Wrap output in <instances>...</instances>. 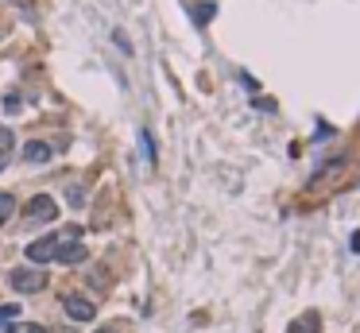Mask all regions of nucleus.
<instances>
[{
	"mask_svg": "<svg viewBox=\"0 0 360 333\" xmlns=\"http://www.w3.org/2000/svg\"><path fill=\"white\" fill-rule=\"evenodd\" d=\"M8 283L16 287L20 295H35V291H43V287H47V275H43V271H35V267H16Z\"/></svg>",
	"mask_w": 360,
	"mask_h": 333,
	"instance_id": "f257e3e1",
	"label": "nucleus"
},
{
	"mask_svg": "<svg viewBox=\"0 0 360 333\" xmlns=\"http://www.w3.org/2000/svg\"><path fill=\"white\" fill-rule=\"evenodd\" d=\"M27 217L39 221V225H47V221L59 217V206H55V198H47V194H35V198L27 201Z\"/></svg>",
	"mask_w": 360,
	"mask_h": 333,
	"instance_id": "f03ea898",
	"label": "nucleus"
},
{
	"mask_svg": "<svg viewBox=\"0 0 360 333\" xmlns=\"http://www.w3.org/2000/svg\"><path fill=\"white\" fill-rule=\"evenodd\" d=\"M55 256H59V236H39V241L27 244V260L31 264H50Z\"/></svg>",
	"mask_w": 360,
	"mask_h": 333,
	"instance_id": "7ed1b4c3",
	"label": "nucleus"
},
{
	"mask_svg": "<svg viewBox=\"0 0 360 333\" xmlns=\"http://www.w3.org/2000/svg\"><path fill=\"white\" fill-rule=\"evenodd\" d=\"M62 310H66L74 322H93V314H97L85 295H66V299H62Z\"/></svg>",
	"mask_w": 360,
	"mask_h": 333,
	"instance_id": "20e7f679",
	"label": "nucleus"
},
{
	"mask_svg": "<svg viewBox=\"0 0 360 333\" xmlns=\"http://www.w3.org/2000/svg\"><path fill=\"white\" fill-rule=\"evenodd\" d=\"M85 256H89V248H85V244H78V241H59V256H55V260H62V264H82Z\"/></svg>",
	"mask_w": 360,
	"mask_h": 333,
	"instance_id": "39448f33",
	"label": "nucleus"
},
{
	"mask_svg": "<svg viewBox=\"0 0 360 333\" xmlns=\"http://www.w3.org/2000/svg\"><path fill=\"white\" fill-rule=\"evenodd\" d=\"M24 159H27V163H47V159H50V143L31 140V143L24 148Z\"/></svg>",
	"mask_w": 360,
	"mask_h": 333,
	"instance_id": "423d86ee",
	"label": "nucleus"
},
{
	"mask_svg": "<svg viewBox=\"0 0 360 333\" xmlns=\"http://www.w3.org/2000/svg\"><path fill=\"white\" fill-rule=\"evenodd\" d=\"M16 314H20V306H16V302H8V306H0V333H8V325L16 322Z\"/></svg>",
	"mask_w": 360,
	"mask_h": 333,
	"instance_id": "0eeeda50",
	"label": "nucleus"
},
{
	"mask_svg": "<svg viewBox=\"0 0 360 333\" xmlns=\"http://www.w3.org/2000/svg\"><path fill=\"white\" fill-rule=\"evenodd\" d=\"M12 213H16V198H12V194H0V225H4Z\"/></svg>",
	"mask_w": 360,
	"mask_h": 333,
	"instance_id": "6e6552de",
	"label": "nucleus"
},
{
	"mask_svg": "<svg viewBox=\"0 0 360 333\" xmlns=\"http://www.w3.org/2000/svg\"><path fill=\"white\" fill-rule=\"evenodd\" d=\"M213 12H217V4H198V8H194V20H198V24H210Z\"/></svg>",
	"mask_w": 360,
	"mask_h": 333,
	"instance_id": "1a4fd4ad",
	"label": "nucleus"
},
{
	"mask_svg": "<svg viewBox=\"0 0 360 333\" xmlns=\"http://www.w3.org/2000/svg\"><path fill=\"white\" fill-rule=\"evenodd\" d=\"M12 151V128H0V155Z\"/></svg>",
	"mask_w": 360,
	"mask_h": 333,
	"instance_id": "9d476101",
	"label": "nucleus"
},
{
	"mask_svg": "<svg viewBox=\"0 0 360 333\" xmlns=\"http://www.w3.org/2000/svg\"><path fill=\"white\" fill-rule=\"evenodd\" d=\"M140 140H143V151H147V159L155 163V143H151V132H140Z\"/></svg>",
	"mask_w": 360,
	"mask_h": 333,
	"instance_id": "9b49d317",
	"label": "nucleus"
},
{
	"mask_svg": "<svg viewBox=\"0 0 360 333\" xmlns=\"http://www.w3.org/2000/svg\"><path fill=\"white\" fill-rule=\"evenodd\" d=\"M82 201H85V190H82V186H74V190H70V206H82Z\"/></svg>",
	"mask_w": 360,
	"mask_h": 333,
	"instance_id": "f8f14e48",
	"label": "nucleus"
},
{
	"mask_svg": "<svg viewBox=\"0 0 360 333\" xmlns=\"http://www.w3.org/2000/svg\"><path fill=\"white\" fill-rule=\"evenodd\" d=\"M8 333H47L43 325H16V330H8Z\"/></svg>",
	"mask_w": 360,
	"mask_h": 333,
	"instance_id": "ddd939ff",
	"label": "nucleus"
},
{
	"mask_svg": "<svg viewBox=\"0 0 360 333\" xmlns=\"http://www.w3.org/2000/svg\"><path fill=\"white\" fill-rule=\"evenodd\" d=\"M97 333H120V330H117V325H101Z\"/></svg>",
	"mask_w": 360,
	"mask_h": 333,
	"instance_id": "4468645a",
	"label": "nucleus"
},
{
	"mask_svg": "<svg viewBox=\"0 0 360 333\" xmlns=\"http://www.w3.org/2000/svg\"><path fill=\"white\" fill-rule=\"evenodd\" d=\"M352 252H360V233H352Z\"/></svg>",
	"mask_w": 360,
	"mask_h": 333,
	"instance_id": "2eb2a0df",
	"label": "nucleus"
},
{
	"mask_svg": "<svg viewBox=\"0 0 360 333\" xmlns=\"http://www.w3.org/2000/svg\"><path fill=\"white\" fill-rule=\"evenodd\" d=\"M4 166H8V155H0V171H4Z\"/></svg>",
	"mask_w": 360,
	"mask_h": 333,
	"instance_id": "dca6fc26",
	"label": "nucleus"
}]
</instances>
